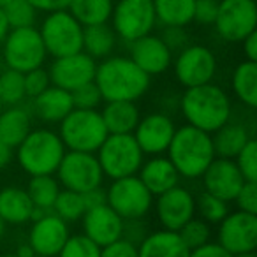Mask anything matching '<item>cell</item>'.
I'll list each match as a JSON object with an SVG mask.
<instances>
[{
	"label": "cell",
	"instance_id": "1",
	"mask_svg": "<svg viewBox=\"0 0 257 257\" xmlns=\"http://www.w3.org/2000/svg\"><path fill=\"white\" fill-rule=\"evenodd\" d=\"M93 83L102 100H138L150 88V76L128 57H107L97 64Z\"/></svg>",
	"mask_w": 257,
	"mask_h": 257
},
{
	"label": "cell",
	"instance_id": "2",
	"mask_svg": "<svg viewBox=\"0 0 257 257\" xmlns=\"http://www.w3.org/2000/svg\"><path fill=\"white\" fill-rule=\"evenodd\" d=\"M180 109L187 123L213 134L231 118L229 95L213 83L187 88L180 100Z\"/></svg>",
	"mask_w": 257,
	"mask_h": 257
},
{
	"label": "cell",
	"instance_id": "3",
	"mask_svg": "<svg viewBox=\"0 0 257 257\" xmlns=\"http://www.w3.org/2000/svg\"><path fill=\"white\" fill-rule=\"evenodd\" d=\"M168 159L180 176L187 180L201 178L215 159L211 134L189 123L176 128L168 147Z\"/></svg>",
	"mask_w": 257,
	"mask_h": 257
},
{
	"label": "cell",
	"instance_id": "4",
	"mask_svg": "<svg viewBox=\"0 0 257 257\" xmlns=\"http://www.w3.org/2000/svg\"><path fill=\"white\" fill-rule=\"evenodd\" d=\"M18 164L30 176L55 175L65 155V147L58 133L36 128L18 145Z\"/></svg>",
	"mask_w": 257,
	"mask_h": 257
},
{
	"label": "cell",
	"instance_id": "5",
	"mask_svg": "<svg viewBox=\"0 0 257 257\" xmlns=\"http://www.w3.org/2000/svg\"><path fill=\"white\" fill-rule=\"evenodd\" d=\"M60 136L65 150L95 154L107 138L106 125L97 109H74L60 121Z\"/></svg>",
	"mask_w": 257,
	"mask_h": 257
},
{
	"label": "cell",
	"instance_id": "6",
	"mask_svg": "<svg viewBox=\"0 0 257 257\" xmlns=\"http://www.w3.org/2000/svg\"><path fill=\"white\" fill-rule=\"evenodd\" d=\"M97 161L104 176L118 180L138 175L145 162V154L133 134H107L97 150Z\"/></svg>",
	"mask_w": 257,
	"mask_h": 257
},
{
	"label": "cell",
	"instance_id": "7",
	"mask_svg": "<svg viewBox=\"0 0 257 257\" xmlns=\"http://www.w3.org/2000/svg\"><path fill=\"white\" fill-rule=\"evenodd\" d=\"M39 34L46 53L53 58L83 51V25L67 9L48 13Z\"/></svg>",
	"mask_w": 257,
	"mask_h": 257
},
{
	"label": "cell",
	"instance_id": "8",
	"mask_svg": "<svg viewBox=\"0 0 257 257\" xmlns=\"http://www.w3.org/2000/svg\"><path fill=\"white\" fill-rule=\"evenodd\" d=\"M46 57V48L41 39L39 29L36 27L11 29L6 36L2 62L9 69H15V71L25 74L32 69L43 67Z\"/></svg>",
	"mask_w": 257,
	"mask_h": 257
},
{
	"label": "cell",
	"instance_id": "9",
	"mask_svg": "<svg viewBox=\"0 0 257 257\" xmlns=\"http://www.w3.org/2000/svg\"><path fill=\"white\" fill-rule=\"evenodd\" d=\"M109 20L116 37L128 44L152 34L157 23L152 0H118Z\"/></svg>",
	"mask_w": 257,
	"mask_h": 257
},
{
	"label": "cell",
	"instance_id": "10",
	"mask_svg": "<svg viewBox=\"0 0 257 257\" xmlns=\"http://www.w3.org/2000/svg\"><path fill=\"white\" fill-rule=\"evenodd\" d=\"M106 203L123 220L143 218L154 206V194L145 187L140 176H125L113 180L106 190Z\"/></svg>",
	"mask_w": 257,
	"mask_h": 257
},
{
	"label": "cell",
	"instance_id": "11",
	"mask_svg": "<svg viewBox=\"0 0 257 257\" xmlns=\"http://www.w3.org/2000/svg\"><path fill=\"white\" fill-rule=\"evenodd\" d=\"M58 183L65 190L85 194L102 185L104 173L95 154L90 152H65L57 169Z\"/></svg>",
	"mask_w": 257,
	"mask_h": 257
},
{
	"label": "cell",
	"instance_id": "12",
	"mask_svg": "<svg viewBox=\"0 0 257 257\" xmlns=\"http://www.w3.org/2000/svg\"><path fill=\"white\" fill-rule=\"evenodd\" d=\"M213 25L224 41L241 43L250 32L257 30L255 0H220Z\"/></svg>",
	"mask_w": 257,
	"mask_h": 257
},
{
	"label": "cell",
	"instance_id": "13",
	"mask_svg": "<svg viewBox=\"0 0 257 257\" xmlns=\"http://www.w3.org/2000/svg\"><path fill=\"white\" fill-rule=\"evenodd\" d=\"M218 245L229 253L253 252L257 248V215L248 211H229L218 224Z\"/></svg>",
	"mask_w": 257,
	"mask_h": 257
},
{
	"label": "cell",
	"instance_id": "14",
	"mask_svg": "<svg viewBox=\"0 0 257 257\" xmlns=\"http://www.w3.org/2000/svg\"><path fill=\"white\" fill-rule=\"evenodd\" d=\"M217 72V60L210 48L192 44L185 46L175 60V74L176 79L185 88L206 85L211 83Z\"/></svg>",
	"mask_w": 257,
	"mask_h": 257
},
{
	"label": "cell",
	"instance_id": "15",
	"mask_svg": "<svg viewBox=\"0 0 257 257\" xmlns=\"http://www.w3.org/2000/svg\"><path fill=\"white\" fill-rule=\"evenodd\" d=\"M95 69L97 62L85 51H78L74 55L55 58L48 72H50L51 85L72 92V90L93 81Z\"/></svg>",
	"mask_w": 257,
	"mask_h": 257
},
{
	"label": "cell",
	"instance_id": "16",
	"mask_svg": "<svg viewBox=\"0 0 257 257\" xmlns=\"http://www.w3.org/2000/svg\"><path fill=\"white\" fill-rule=\"evenodd\" d=\"M155 211L162 229L178 232L190 218L196 217V197L187 189L176 185L159 194Z\"/></svg>",
	"mask_w": 257,
	"mask_h": 257
},
{
	"label": "cell",
	"instance_id": "17",
	"mask_svg": "<svg viewBox=\"0 0 257 257\" xmlns=\"http://www.w3.org/2000/svg\"><path fill=\"white\" fill-rule=\"evenodd\" d=\"M69 236L71 232L67 222L62 220L53 211H48L34 220L29 232V245L32 246L36 255L57 257Z\"/></svg>",
	"mask_w": 257,
	"mask_h": 257
},
{
	"label": "cell",
	"instance_id": "18",
	"mask_svg": "<svg viewBox=\"0 0 257 257\" xmlns=\"http://www.w3.org/2000/svg\"><path fill=\"white\" fill-rule=\"evenodd\" d=\"M175 123L164 113H152L140 118L134 128V140L140 145L141 152L147 155H162L175 136Z\"/></svg>",
	"mask_w": 257,
	"mask_h": 257
},
{
	"label": "cell",
	"instance_id": "19",
	"mask_svg": "<svg viewBox=\"0 0 257 257\" xmlns=\"http://www.w3.org/2000/svg\"><path fill=\"white\" fill-rule=\"evenodd\" d=\"M204 192L218 197L222 201H234L238 190L245 183V178L239 173L238 166L232 159L215 157L203 173Z\"/></svg>",
	"mask_w": 257,
	"mask_h": 257
},
{
	"label": "cell",
	"instance_id": "20",
	"mask_svg": "<svg viewBox=\"0 0 257 257\" xmlns=\"http://www.w3.org/2000/svg\"><path fill=\"white\" fill-rule=\"evenodd\" d=\"M83 234L102 248L123 234V218L107 203L86 210L83 215Z\"/></svg>",
	"mask_w": 257,
	"mask_h": 257
},
{
	"label": "cell",
	"instance_id": "21",
	"mask_svg": "<svg viewBox=\"0 0 257 257\" xmlns=\"http://www.w3.org/2000/svg\"><path fill=\"white\" fill-rule=\"evenodd\" d=\"M131 60L148 76H157L171 67L173 51L166 46V43L159 36L140 37L131 43Z\"/></svg>",
	"mask_w": 257,
	"mask_h": 257
},
{
	"label": "cell",
	"instance_id": "22",
	"mask_svg": "<svg viewBox=\"0 0 257 257\" xmlns=\"http://www.w3.org/2000/svg\"><path fill=\"white\" fill-rule=\"evenodd\" d=\"M138 173H140V180L154 194V197L176 187L180 182V175L175 166L168 157H162V155H154L150 161L143 162Z\"/></svg>",
	"mask_w": 257,
	"mask_h": 257
},
{
	"label": "cell",
	"instance_id": "23",
	"mask_svg": "<svg viewBox=\"0 0 257 257\" xmlns=\"http://www.w3.org/2000/svg\"><path fill=\"white\" fill-rule=\"evenodd\" d=\"M140 257H189L190 248L183 243L176 231H154L148 232L138 245Z\"/></svg>",
	"mask_w": 257,
	"mask_h": 257
},
{
	"label": "cell",
	"instance_id": "24",
	"mask_svg": "<svg viewBox=\"0 0 257 257\" xmlns=\"http://www.w3.org/2000/svg\"><path fill=\"white\" fill-rule=\"evenodd\" d=\"M74 109L71 92L50 85L41 95L34 99V113L46 123H60Z\"/></svg>",
	"mask_w": 257,
	"mask_h": 257
},
{
	"label": "cell",
	"instance_id": "25",
	"mask_svg": "<svg viewBox=\"0 0 257 257\" xmlns=\"http://www.w3.org/2000/svg\"><path fill=\"white\" fill-rule=\"evenodd\" d=\"M100 116L107 134H133L141 113L133 100H111L106 102Z\"/></svg>",
	"mask_w": 257,
	"mask_h": 257
},
{
	"label": "cell",
	"instance_id": "26",
	"mask_svg": "<svg viewBox=\"0 0 257 257\" xmlns=\"http://www.w3.org/2000/svg\"><path fill=\"white\" fill-rule=\"evenodd\" d=\"M34 203L27 189L4 187L0 190V218L6 224H25L32 220Z\"/></svg>",
	"mask_w": 257,
	"mask_h": 257
},
{
	"label": "cell",
	"instance_id": "27",
	"mask_svg": "<svg viewBox=\"0 0 257 257\" xmlns=\"http://www.w3.org/2000/svg\"><path fill=\"white\" fill-rule=\"evenodd\" d=\"M32 131V116L22 106H9L0 111V140L15 150Z\"/></svg>",
	"mask_w": 257,
	"mask_h": 257
},
{
	"label": "cell",
	"instance_id": "28",
	"mask_svg": "<svg viewBox=\"0 0 257 257\" xmlns=\"http://www.w3.org/2000/svg\"><path fill=\"white\" fill-rule=\"evenodd\" d=\"M250 140H252V138H250L248 128H246L245 125L227 121V123H224L220 128H217V131L211 134L215 157L234 159Z\"/></svg>",
	"mask_w": 257,
	"mask_h": 257
},
{
	"label": "cell",
	"instance_id": "29",
	"mask_svg": "<svg viewBox=\"0 0 257 257\" xmlns=\"http://www.w3.org/2000/svg\"><path fill=\"white\" fill-rule=\"evenodd\" d=\"M116 34L107 23L83 27V51L97 60L107 58L116 46Z\"/></svg>",
	"mask_w": 257,
	"mask_h": 257
},
{
	"label": "cell",
	"instance_id": "30",
	"mask_svg": "<svg viewBox=\"0 0 257 257\" xmlns=\"http://www.w3.org/2000/svg\"><path fill=\"white\" fill-rule=\"evenodd\" d=\"M157 22L164 27H187L194 22L196 0H152Z\"/></svg>",
	"mask_w": 257,
	"mask_h": 257
},
{
	"label": "cell",
	"instance_id": "31",
	"mask_svg": "<svg viewBox=\"0 0 257 257\" xmlns=\"http://www.w3.org/2000/svg\"><path fill=\"white\" fill-rule=\"evenodd\" d=\"M113 6V0H71L67 11L83 27H90L109 22Z\"/></svg>",
	"mask_w": 257,
	"mask_h": 257
},
{
	"label": "cell",
	"instance_id": "32",
	"mask_svg": "<svg viewBox=\"0 0 257 257\" xmlns=\"http://www.w3.org/2000/svg\"><path fill=\"white\" fill-rule=\"evenodd\" d=\"M232 92L248 107H257V62L245 60L232 72Z\"/></svg>",
	"mask_w": 257,
	"mask_h": 257
},
{
	"label": "cell",
	"instance_id": "33",
	"mask_svg": "<svg viewBox=\"0 0 257 257\" xmlns=\"http://www.w3.org/2000/svg\"><path fill=\"white\" fill-rule=\"evenodd\" d=\"M60 190V183L53 175L30 176L29 187H27V192H29L30 199H32L34 208L43 211L53 210V204L57 201Z\"/></svg>",
	"mask_w": 257,
	"mask_h": 257
},
{
	"label": "cell",
	"instance_id": "34",
	"mask_svg": "<svg viewBox=\"0 0 257 257\" xmlns=\"http://www.w3.org/2000/svg\"><path fill=\"white\" fill-rule=\"evenodd\" d=\"M23 72L15 69H2L0 72V102L4 106H16L25 99Z\"/></svg>",
	"mask_w": 257,
	"mask_h": 257
},
{
	"label": "cell",
	"instance_id": "35",
	"mask_svg": "<svg viewBox=\"0 0 257 257\" xmlns=\"http://www.w3.org/2000/svg\"><path fill=\"white\" fill-rule=\"evenodd\" d=\"M51 211L57 213L62 220H65L69 224V222L81 220L86 208H85V201H83L81 194L64 189V190H60V194H58Z\"/></svg>",
	"mask_w": 257,
	"mask_h": 257
},
{
	"label": "cell",
	"instance_id": "36",
	"mask_svg": "<svg viewBox=\"0 0 257 257\" xmlns=\"http://www.w3.org/2000/svg\"><path fill=\"white\" fill-rule=\"evenodd\" d=\"M37 9L30 4L29 0H11L4 8V15L11 29H23V27H34L37 20Z\"/></svg>",
	"mask_w": 257,
	"mask_h": 257
},
{
	"label": "cell",
	"instance_id": "37",
	"mask_svg": "<svg viewBox=\"0 0 257 257\" xmlns=\"http://www.w3.org/2000/svg\"><path fill=\"white\" fill-rule=\"evenodd\" d=\"M196 211H199L201 218L208 224H220L229 213V203L208 192H203L196 199Z\"/></svg>",
	"mask_w": 257,
	"mask_h": 257
},
{
	"label": "cell",
	"instance_id": "38",
	"mask_svg": "<svg viewBox=\"0 0 257 257\" xmlns=\"http://www.w3.org/2000/svg\"><path fill=\"white\" fill-rule=\"evenodd\" d=\"M178 234H180V238L183 239V243H185L190 250H194V248H197V246L210 241L211 229H210V224L204 222L203 218L194 217L180 229Z\"/></svg>",
	"mask_w": 257,
	"mask_h": 257
},
{
	"label": "cell",
	"instance_id": "39",
	"mask_svg": "<svg viewBox=\"0 0 257 257\" xmlns=\"http://www.w3.org/2000/svg\"><path fill=\"white\" fill-rule=\"evenodd\" d=\"M57 257H100V246L85 234L69 236Z\"/></svg>",
	"mask_w": 257,
	"mask_h": 257
},
{
	"label": "cell",
	"instance_id": "40",
	"mask_svg": "<svg viewBox=\"0 0 257 257\" xmlns=\"http://www.w3.org/2000/svg\"><path fill=\"white\" fill-rule=\"evenodd\" d=\"M232 161L236 162L245 182H257V141L250 140Z\"/></svg>",
	"mask_w": 257,
	"mask_h": 257
},
{
	"label": "cell",
	"instance_id": "41",
	"mask_svg": "<svg viewBox=\"0 0 257 257\" xmlns=\"http://www.w3.org/2000/svg\"><path fill=\"white\" fill-rule=\"evenodd\" d=\"M71 95L74 107H78V109H97L102 102V95H100L99 88L93 81L72 90Z\"/></svg>",
	"mask_w": 257,
	"mask_h": 257
},
{
	"label": "cell",
	"instance_id": "42",
	"mask_svg": "<svg viewBox=\"0 0 257 257\" xmlns=\"http://www.w3.org/2000/svg\"><path fill=\"white\" fill-rule=\"evenodd\" d=\"M23 81H25V95L30 97V99H36L37 95H41L51 85L50 72L43 67H37L25 72L23 74Z\"/></svg>",
	"mask_w": 257,
	"mask_h": 257
},
{
	"label": "cell",
	"instance_id": "43",
	"mask_svg": "<svg viewBox=\"0 0 257 257\" xmlns=\"http://www.w3.org/2000/svg\"><path fill=\"white\" fill-rule=\"evenodd\" d=\"M238 210L257 215V182H245L234 197Z\"/></svg>",
	"mask_w": 257,
	"mask_h": 257
},
{
	"label": "cell",
	"instance_id": "44",
	"mask_svg": "<svg viewBox=\"0 0 257 257\" xmlns=\"http://www.w3.org/2000/svg\"><path fill=\"white\" fill-rule=\"evenodd\" d=\"M220 0H196L194 2V22L201 25H213Z\"/></svg>",
	"mask_w": 257,
	"mask_h": 257
},
{
	"label": "cell",
	"instance_id": "45",
	"mask_svg": "<svg viewBox=\"0 0 257 257\" xmlns=\"http://www.w3.org/2000/svg\"><path fill=\"white\" fill-rule=\"evenodd\" d=\"M100 257H140L138 255V245L120 238L116 241L100 248Z\"/></svg>",
	"mask_w": 257,
	"mask_h": 257
},
{
	"label": "cell",
	"instance_id": "46",
	"mask_svg": "<svg viewBox=\"0 0 257 257\" xmlns=\"http://www.w3.org/2000/svg\"><path fill=\"white\" fill-rule=\"evenodd\" d=\"M161 39L164 41L166 46L171 51L175 50L182 51L187 46V43H189V36L185 32V27H166Z\"/></svg>",
	"mask_w": 257,
	"mask_h": 257
},
{
	"label": "cell",
	"instance_id": "47",
	"mask_svg": "<svg viewBox=\"0 0 257 257\" xmlns=\"http://www.w3.org/2000/svg\"><path fill=\"white\" fill-rule=\"evenodd\" d=\"M189 257H232V253H229L227 250L224 248L218 243H204V245L197 246V248L190 250Z\"/></svg>",
	"mask_w": 257,
	"mask_h": 257
},
{
	"label": "cell",
	"instance_id": "48",
	"mask_svg": "<svg viewBox=\"0 0 257 257\" xmlns=\"http://www.w3.org/2000/svg\"><path fill=\"white\" fill-rule=\"evenodd\" d=\"M30 4L41 13H53L60 9H67L71 0H29Z\"/></svg>",
	"mask_w": 257,
	"mask_h": 257
},
{
	"label": "cell",
	"instance_id": "49",
	"mask_svg": "<svg viewBox=\"0 0 257 257\" xmlns=\"http://www.w3.org/2000/svg\"><path fill=\"white\" fill-rule=\"evenodd\" d=\"M81 196H83V201H85V208H86V210H92V208L100 206V204L106 203V192H104L100 187L88 190V192L81 194Z\"/></svg>",
	"mask_w": 257,
	"mask_h": 257
},
{
	"label": "cell",
	"instance_id": "50",
	"mask_svg": "<svg viewBox=\"0 0 257 257\" xmlns=\"http://www.w3.org/2000/svg\"><path fill=\"white\" fill-rule=\"evenodd\" d=\"M243 44V53H245L246 60L257 62V30L250 32L245 39L241 41Z\"/></svg>",
	"mask_w": 257,
	"mask_h": 257
},
{
	"label": "cell",
	"instance_id": "51",
	"mask_svg": "<svg viewBox=\"0 0 257 257\" xmlns=\"http://www.w3.org/2000/svg\"><path fill=\"white\" fill-rule=\"evenodd\" d=\"M13 161V148L0 140V169L8 168Z\"/></svg>",
	"mask_w": 257,
	"mask_h": 257
},
{
	"label": "cell",
	"instance_id": "52",
	"mask_svg": "<svg viewBox=\"0 0 257 257\" xmlns=\"http://www.w3.org/2000/svg\"><path fill=\"white\" fill-rule=\"evenodd\" d=\"M9 30H11V27H9L8 18H6V15H4V9L0 8V43H4V39L9 34Z\"/></svg>",
	"mask_w": 257,
	"mask_h": 257
},
{
	"label": "cell",
	"instance_id": "53",
	"mask_svg": "<svg viewBox=\"0 0 257 257\" xmlns=\"http://www.w3.org/2000/svg\"><path fill=\"white\" fill-rule=\"evenodd\" d=\"M15 253L18 257H34V255H36V253H34V250H32V246L29 245V241L23 243V245H20L18 250H16Z\"/></svg>",
	"mask_w": 257,
	"mask_h": 257
},
{
	"label": "cell",
	"instance_id": "54",
	"mask_svg": "<svg viewBox=\"0 0 257 257\" xmlns=\"http://www.w3.org/2000/svg\"><path fill=\"white\" fill-rule=\"evenodd\" d=\"M232 257H257V253H255V250H253V252H241V253H236V255H232Z\"/></svg>",
	"mask_w": 257,
	"mask_h": 257
},
{
	"label": "cell",
	"instance_id": "55",
	"mask_svg": "<svg viewBox=\"0 0 257 257\" xmlns=\"http://www.w3.org/2000/svg\"><path fill=\"white\" fill-rule=\"evenodd\" d=\"M6 227H8V224H6L2 218H0V239L4 238V234H6Z\"/></svg>",
	"mask_w": 257,
	"mask_h": 257
},
{
	"label": "cell",
	"instance_id": "56",
	"mask_svg": "<svg viewBox=\"0 0 257 257\" xmlns=\"http://www.w3.org/2000/svg\"><path fill=\"white\" fill-rule=\"evenodd\" d=\"M9 2H11V0H0V8L4 9V8H6V6H8V4H9Z\"/></svg>",
	"mask_w": 257,
	"mask_h": 257
},
{
	"label": "cell",
	"instance_id": "57",
	"mask_svg": "<svg viewBox=\"0 0 257 257\" xmlns=\"http://www.w3.org/2000/svg\"><path fill=\"white\" fill-rule=\"evenodd\" d=\"M0 257H18V255H16V253H2Z\"/></svg>",
	"mask_w": 257,
	"mask_h": 257
},
{
	"label": "cell",
	"instance_id": "58",
	"mask_svg": "<svg viewBox=\"0 0 257 257\" xmlns=\"http://www.w3.org/2000/svg\"><path fill=\"white\" fill-rule=\"evenodd\" d=\"M2 69H4V62H2V57H0V72H2Z\"/></svg>",
	"mask_w": 257,
	"mask_h": 257
},
{
	"label": "cell",
	"instance_id": "59",
	"mask_svg": "<svg viewBox=\"0 0 257 257\" xmlns=\"http://www.w3.org/2000/svg\"><path fill=\"white\" fill-rule=\"evenodd\" d=\"M2 109H4V104H2V102H0V111H2Z\"/></svg>",
	"mask_w": 257,
	"mask_h": 257
},
{
	"label": "cell",
	"instance_id": "60",
	"mask_svg": "<svg viewBox=\"0 0 257 257\" xmlns=\"http://www.w3.org/2000/svg\"><path fill=\"white\" fill-rule=\"evenodd\" d=\"M34 257H46V255H34Z\"/></svg>",
	"mask_w": 257,
	"mask_h": 257
}]
</instances>
